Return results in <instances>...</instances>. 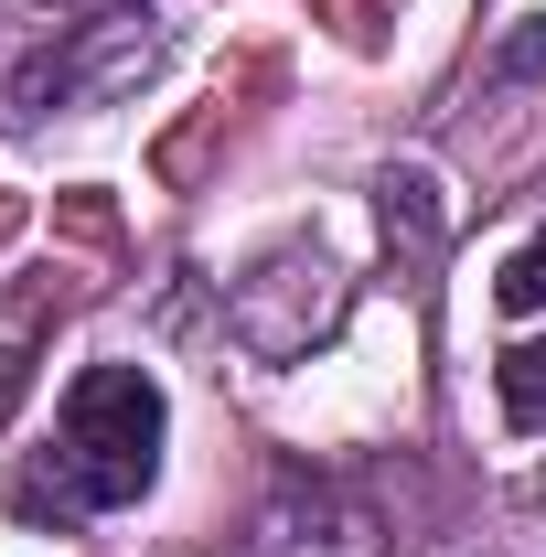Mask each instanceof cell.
<instances>
[{"instance_id": "3", "label": "cell", "mask_w": 546, "mask_h": 557, "mask_svg": "<svg viewBox=\"0 0 546 557\" xmlns=\"http://www.w3.org/2000/svg\"><path fill=\"white\" fill-rule=\"evenodd\" d=\"M493 300H504V311H546V236L504 258V278H493Z\"/></svg>"}, {"instance_id": "2", "label": "cell", "mask_w": 546, "mask_h": 557, "mask_svg": "<svg viewBox=\"0 0 546 557\" xmlns=\"http://www.w3.org/2000/svg\"><path fill=\"white\" fill-rule=\"evenodd\" d=\"M493 386H504V418H514L525 440H546V344H504Z\"/></svg>"}, {"instance_id": "4", "label": "cell", "mask_w": 546, "mask_h": 557, "mask_svg": "<svg viewBox=\"0 0 546 557\" xmlns=\"http://www.w3.org/2000/svg\"><path fill=\"white\" fill-rule=\"evenodd\" d=\"M546 65V33H514V44H504V65H493V75H536Z\"/></svg>"}, {"instance_id": "1", "label": "cell", "mask_w": 546, "mask_h": 557, "mask_svg": "<svg viewBox=\"0 0 546 557\" xmlns=\"http://www.w3.org/2000/svg\"><path fill=\"white\" fill-rule=\"evenodd\" d=\"M161 483V386L139 364H86L54 418V461L22 483V515H108Z\"/></svg>"}]
</instances>
